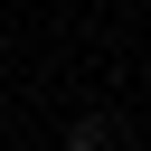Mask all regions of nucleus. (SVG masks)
Masks as SVG:
<instances>
[{"mask_svg": "<svg viewBox=\"0 0 151 151\" xmlns=\"http://www.w3.org/2000/svg\"><path fill=\"white\" fill-rule=\"evenodd\" d=\"M66 151H113V123H104V113H85V123L66 132Z\"/></svg>", "mask_w": 151, "mask_h": 151, "instance_id": "nucleus-1", "label": "nucleus"}]
</instances>
